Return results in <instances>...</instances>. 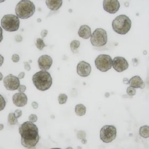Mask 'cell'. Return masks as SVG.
<instances>
[{
    "label": "cell",
    "mask_w": 149,
    "mask_h": 149,
    "mask_svg": "<svg viewBox=\"0 0 149 149\" xmlns=\"http://www.w3.org/2000/svg\"><path fill=\"white\" fill-rule=\"evenodd\" d=\"M48 31L46 30H42L40 33L41 36L42 38H44L47 36Z\"/></svg>",
    "instance_id": "cell-32"
},
{
    "label": "cell",
    "mask_w": 149,
    "mask_h": 149,
    "mask_svg": "<svg viewBox=\"0 0 149 149\" xmlns=\"http://www.w3.org/2000/svg\"><path fill=\"white\" fill-rule=\"evenodd\" d=\"M24 63L25 69L28 71H29L31 69V67L30 64L27 62H24Z\"/></svg>",
    "instance_id": "cell-31"
},
{
    "label": "cell",
    "mask_w": 149,
    "mask_h": 149,
    "mask_svg": "<svg viewBox=\"0 0 149 149\" xmlns=\"http://www.w3.org/2000/svg\"><path fill=\"white\" fill-rule=\"evenodd\" d=\"M112 65L113 69L118 72H122L127 69L128 63L124 57L116 56L113 60Z\"/></svg>",
    "instance_id": "cell-10"
},
{
    "label": "cell",
    "mask_w": 149,
    "mask_h": 149,
    "mask_svg": "<svg viewBox=\"0 0 149 149\" xmlns=\"http://www.w3.org/2000/svg\"><path fill=\"white\" fill-rule=\"evenodd\" d=\"M139 134L142 137L147 138L149 136V127L147 125L141 127L139 129Z\"/></svg>",
    "instance_id": "cell-19"
},
{
    "label": "cell",
    "mask_w": 149,
    "mask_h": 149,
    "mask_svg": "<svg viewBox=\"0 0 149 149\" xmlns=\"http://www.w3.org/2000/svg\"><path fill=\"white\" fill-rule=\"evenodd\" d=\"M3 39V30L0 26V42H1Z\"/></svg>",
    "instance_id": "cell-36"
},
{
    "label": "cell",
    "mask_w": 149,
    "mask_h": 149,
    "mask_svg": "<svg viewBox=\"0 0 149 149\" xmlns=\"http://www.w3.org/2000/svg\"><path fill=\"white\" fill-rule=\"evenodd\" d=\"M35 6L29 0H21L16 6L15 13L19 18L26 19L32 16L35 11Z\"/></svg>",
    "instance_id": "cell-3"
},
{
    "label": "cell",
    "mask_w": 149,
    "mask_h": 149,
    "mask_svg": "<svg viewBox=\"0 0 149 149\" xmlns=\"http://www.w3.org/2000/svg\"><path fill=\"white\" fill-rule=\"evenodd\" d=\"M53 60L52 58L47 55L41 56L38 61L39 67L40 69L43 70L49 69L52 64Z\"/></svg>",
    "instance_id": "cell-13"
},
{
    "label": "cell",
    "mask_w": 149,
    "mask_h": 149,
    "mask_svg": "<svg viewBox=\"0 0 149 149\" xmlns=\"http://www.w3.org/2000/svg\"><path fill=\"white\" fill-rule=\"evenodd\" d=\"M86 107L82 104H77L75 107V112L78 116H81L84 115L86 113Z\"/></svg>",
    "instance_id": "cell-18"
},
{
    "label": "cell",
    "mask_w": 149,
    "mask_h": 149,
    "mask_svg": "<svg viewBox=\"0 0 149 149\" xmlns=\"http://www.w3.org/2000/svg\"><path fill=\"white\" fill-rule=\"evenodd\" d=\"M19 131L21 136L22 145L26 148L35 146L40 137L36 125L30 121H26L20 125Z\"/></svg>",
    "instance_id": "cell-1"
},
{
    "label": "cell",
    "mask_w": 149,
    "mask_h": 149,
    "mask_svg": "<svg viewBox=\"0 0 149 149\" xmlns=\"http://www.w3.org/2000/svg\"><path fill=\"white\" fill-rule=\"evenodd\" d=\"M31 106L34 109H37L38 106V103L36 102H33L31 103Z\"/></svg>",
    "instance_id": "cell-34"
},
{
    "label": "cell",
    "mask_w": 149,
    "mask_h": 149,
    "mask_svg": "<svg viewBox=\"0 0 149 149\" xmlns=\"http://www.w3.org/2000/svg\"><path fill=\"white\" fill-rule=\"evenodd\" d=\"M29 120L32 123L36 122L37 120V116L34 114H31L29 116Z\"/></svg>",
    "instance_id": "cell-27"
},
{
    "label": "cell",
    "mask_w": 149,
    "mask_h": 149,
    "mask_svg": "<svg viewBox=\"0 0 149 149\" xmlns=\"http://www.w3.org/2000/svg\"><path fill=\"white\" fill-rule=\"evenodd\" d=\"M27 97L23 93H17L13 96V101L14 104L18 107H22L26 105L27 102Z\"/></svg>",
    "instance_id": "cell-14"
},
{
    "label": "cell",
    "mask_w": 149,
    "mask_h": 149,
    "mask_svg": "<svg viewBox=\"0 0 149 149\" xmlns=\"http://www.w3.org/2000/svg\"><path fill=\"white\" fill-rule=\"evenodd\" d=\"M3 78V75L2 73L0 72V81L2 80Z\"/></svg>",
    "instance_id": "cell-40"
},
{
    "label": "cell",
    "mask_w": 149,
    "mask_h": 149,
    "mask_svg": "<svg viewBox=\"0 0 149 149\" xmlns=\"http://www.w3.org/2000/svg\"><path fill=\"white\" fill-rule=\"evenodd\" d=\"M25 76V73L24 72H21L18 74V78L19 79H21L24 78Z\"/></svg>",
    "instance_id": "cell-35"
},
{
    "label": "cell",
    "mask_w": 149,
    "mask_h": 149,
    "mask_svg": "<svg viewBox=\"0 0 149 149\" xmlns=\"http://www.w3.org/2000/svg\"><path fill=\"white\" fill-rule=\"evenodd\" d=\"M126 92L129 95L133 96L136 93V90L134 88L130 86L127 88Z\"/></svg>",
    "instance_id": "cell-24"
},
{
    "label": "cell",
    "mask_w": 149,
    "mask_h": 149,
    "mask_svg": "<svg viewBox=\"0 0 149 149\" xmlns=\"http://www.w3.org/2000/svg\"><path fill=\"white\" fill-rule=\"evenodd\" d=\"M103 5L104 10L110 14L116 13L120 7V3L117 0H104Z\"/></svg>",
    "instance_id": "cell-11"
},
{
    "label": "cell",
    "mask_w": 149,
    "mask_h": 149,
    "mask_svg": "<svg viewBox=\"0 0 149 149\" xmlns=\"http://www.w3.org/2000/svg\"><path fill=\"white\" fill-rule=\"evenodd\" d=\"M112 25L115 32L120 34L124 35L130 30L132 22L129 17L125 15H121L113 20Z\"/></svg>",
    "instance_id": "cell-4"
},
{
    "label": "cell",
    "mask_w": 149,
    "mask_h": 149,
    "mask_svg": "<svg viewBox=\"0 0 149 149\" xmlns=\"http://www.w3.org/2000/svg\"><path fill=\"white\" fill-rule=\"evenodd\" d=\"M50 149H61L60 148H52Z\"/></svg>",
    "instance_id": "cell-42"
},
{
    "label": "cell",
    "mask_w": 149,
    "mask_h": 149,
    "mask_svg": "<svg viewBox=\"0 0 149 149\" xmlns=\"http://www.w3.org/2000/svg\"><path fill=\"white\" fill-rule=\"evenodd\" d=\"M8 121L9 123L11 125L19 124L17 118H16L14 116V113H11L9 114L8 117Z\"/></svg>",
    "instance_id": "cell-21"
},
{
    "label": "cell",
    "mask_w": 149,
    "mask_h": 149,
    "mask_svg": "<svg viewBox=\"0 0 149 149\" xmlns=\"http://www.w3.org/2000/svg\"><path fill=\"white\" fill-rule=\"evenodd\" d=\"M19 57L18 55L14 54L12 55L11 59L14 62L17 63L19 61Z\"/></svg>",
    "instance_id": "cell-29"
},
{
    "label": "cell",
    "mask_w": 149,
    "mask_h": 149,
    "mask_svg": "<svg viewBox=\"0 0 149 149\" xmlns=\"http://www.w3.org/2000/svg\"><path fill=\"white\" fill-rule=\"evenodd\" d=\"M66 149H73L71 147H69L66 148Z\"/></svg>",
    "instance_id": "cell-41"
},
{
    "label": "cell",
    "mask_w": 149,
    "mask_h": 149,
    "mask_svg": "<svg viewBox=\"0 0 149 149\" xmlns=\"http://www.w3.org/2000/svg\"><path fill=\"white\" fill-rule=\"evenodd\" d=\"M116 132V128L114 126L104 125L100 131V138L104 142L107 143L111 142L115 139Z\"/></svg>",
    "instance_id": "cell-8"
},
{
    "label": "cell",
    "mask_w": 149,
    "mask_h": 149,
    "mask_svg": "<svg viewBox=\"0 0 149 149\" xmlns=\"http://www.w3.org/2000/svg\"><path fill=\"white\" fill-rule=\"evenodd\" d=\"M80 45V42L77 40H72L70 43V47L72 51L74 53H77L78 52V49Z\"/></svg>",
    "instance_id": "cell-20"
},
{
    "label": "cell",
    "mask_w": 149,
    "mask_h": 149,
    "mask_svg": "<svg viewBox=\"0 0 149 149\" xmlns=\"http://www.w3.org/2000/svg\"><path fill=\"white\" fill-rule=\"evenodd\" d=\"M91 28L86 25H81L78 31L79 36L84 39L89 38L91 36Z\"/></svg>",
    "instance_id": "cell-16"
},
{
    "label": "cell",
    "mask_w": 149,
    "mask_h": 149,
    "mask_svg": "<svg viewBox=\"0 0 149 149\" xmlns=\"http://www.w3.org/2000/svg\"><path fill=\"white\" fill-rule=\"evenodd\" d=\"M26 89V86L24 85H19L17 89L18 91L20 93H23L25 92Z\"/></svg>",
    "instance_id": "cell-30"
},
{
    "label": "cell",
    "mask_w": 149,
    "mask_h": 149,
    "mask_svg": "<svg viewBox=\"0 0 149 149\" xmlns=\"http://www.w3.org/2000/svg\"><path fill=\"white\" fill-rule=\"evenodd\" d=\"M46 3L48 8L51 10L56 11L62 6V0H46Z\"/></svg>",
    "instance_id": "cell-17"
},
{
    "label": "cell",
    "mask_w": 149,
    "mask_h": 149,
    "mask_svg": "<svg viewBox=\"0 0 149 149\" xmlns=\"http://www.w3.org/2000/svg\"><path fill=\"white\" fill-rule=\"evenodd\" d=\"M14 114L15 117L18 118L22 116V112L21 110L17 109L15 111Z\"/></svg>",
    "instance_id": "cell-28"
},
{
    "label": "cell",
    "mask_w": 149,
    "mask_h": 149,
    "mask_svg": "<svg viewBox=\"0 0 149 149\" xmlns=\"http://www.w3.org/2000/svg\"><path fill=\"white\" fill-rule=\"evenodd\" d=\"M6 105V102L3 97L0 94V111L3 110Z\"/></svg>",
    "instance_id": "cell-25"
},
{
    "label": "cell",
    "mask_w": 149,
    "mask_h": 149,
    "mask_svg": "<svg viewBox=\"0 0 149 149\" xmlns=\"http://www.w3.org/2000/svg\"><path fill=\"white\" fill-rule=\"evenodd\" d=\"M4 1H0V3Z\"/></svg>",
    "instance_id": "cell-43"
},
{
    "label": "cell",
    "mask_w": 149,
    "mask_h": 149,
    "mask_svg": "<svg viewBox=\"0 0 149 149\" xmlns=\"http://www.w3.org/2000/svg\"><path fill=\"white\" fill-rule=\"evenodd\" d=\"M4 59L3 57L0 54V67L3 64Z\"/></svg>",
    "instance_id": "cell-37"
},
{
    "label": "cell",
    "mask_w": 149,
    "mask_h": 149,
    "mask_svg": "<svg viewBox=\"0 0 149 149\" xmlns=\"http://www.w3.org/2000/svg\"><path fill=\"white\" fill-rule=\"evenodd\" d=\"M90 41L92 45L100 47L105 45L107 41L106 31L102 28H97L91 35Z\"/></svg>",
    "instance_id": "cell-6"
},
{
    "label": "cell",
    "mask_w": 149,
    "mask_h": 149,
    "mask_svg": "<svg viewBox=\"0 0 149 149\" xmlns=\"http://www.w3.org/2000/svg\"><path fill=\"white\" fill-rule=\"evenodd\" d=\"M36 45L37 48L40 50H42L44 47L47 46L44 43L43 40L40 38L37 39Z\"/></svg>",
    "instance_id": "cell-22"
},
{
    "label": "cell",
    "mask_w": 149,
    "mask_h": 149,
    "mask_svg": "<svg viewBox=\"0 0 149 149\" xmlns=\"http://www.w3.org/2000/svg\"><path fill=\"white\" fill-rule=\"evenodd\" d=\"M91 70V67L88 63L81 61L78 64L77 67V73L80 76L86 77L88 76Z\"/></svg>",
    "instance_id": "cell-12"
},
{
    "label": "cell",
    "mask_w": 149,
    "mask_h": 149,
    "mask_svg": "<svg viewBox=\"0 0 149 149\" xmlns=\"http://www.w3.org/2000/svg\"><path fill=\"white\" fill-rule=\"evenodd\" d=\"M67 96L64 93L60 94L58 97V100L60 104H65L67 101L68 99Z\"/></svg>",
    "instance_id": "cell-23"
},
{
    "label": "cell",
    "mask_w": 149,
    "mask_h": 149,
    "mask_svg": "<svg viewBox=\"0 0 149 149\" xmlns=\"http://www.w3.org/2000/svg\"><path fill=\"white\" fill-rule=\"evenodd\" d=\"M20 22L18 17L13 14L4 15L1 21L2 28L7 31L13 32L17 31L19 26Z\"/></svg>",
    "instance_id": "cell-5"
},
{
    "label": "cell",
    "mask_w": 149,
    "mask_h": 149,
    "mask_svg": "<svg viewBox=\"0 0 149 149\" xmlns=\"http://www.w3.org/2000/svg\"><path fill=\"white\" fill-rule=\"evenodd\" d=\"M130 86L135 88L143 89L145 86V84L140 76L136 75L132 77L129 80Z\"/></svg>",
    "instance_id": "cell-15"
},
{
    "label": "cell",
    "mask_w": 149,
    "mask_h": 149,
    "mask_svg": "<svg viewBox=\"0 0 149 149\" xmlns=\"http://www.w3.org/2000/svg\"><path fill=\"white\" fill-rule=\"evenodd\" d=\"M3 83L7 90L14 91L18 89L20 85V81L18 77L9 74L4 78Z\"/></svg>",
    "instance_id": "cell-9"
},
{
    "label": "cell",
    "mask_w": 149,
    "mask_h": 149,
    "mask_svg": "<svg viewBox=\"0 0 149 149\" xmlns=\"http://www.w3.org/2000/svg\"><path fill=\"white\" fill-rule=\"evenodd\" d=\"M15 40L17 42H20L22 40V37L20 35H17L15 36Z\"/></svg>",
    "instance_id": "cell-33"
},
{
    "label": "cell",
    "mask_w": 149,
    "mask_h": 149,
    "mask_svg": "<svg viewBox=\"0 0 149 149\" xmlns=\"http://www.w3.org/2000/svg\"><path fill=\"white\" fill-rule=\"evenodd\" d=\"M124 79H124L123 81L124 83L125 84H128L129 81H128V79H127V80H126L127 79V78H125Z\"/></svg>",
    "instance_id": "cell-38"
},
{
    "label": "cell",
    "mask_w": 149,
    "mask_h": 149,
    "mask_svg": "<svg viewBox=\"0 0 149 149\" xmlns=\"http://www.w3.org/2000/svg\"><path fill=\"white\" fill-rule=\"evenodd\" d=\"M112 60L109 55L102 54L98 55L95 61V65L97 69L102 72H106L111 69Z\"/></svg>",
    "instance_id": "cell-7"
},
{
    "label": "cell",
    "mask_w": 149,
    "mask_h": 149,
    "mask_svg": "<svg viewBox=\"0 0 149 149\" xmlns=\"http://www.w3.org/2000/svg\"><path fill=\"white\" fill-rule=\"evenodd\" d=\"M4 128L3 125L2 124H0V130H2Z\"/></svg>",
    "instance_id": "cell-39"
},
{
    "label": "cell",
    "mask_w": 149,
    "mask_h": 149,
    "mask_svg": "<svg viewBox=\"0 0 149 149\" xmlns=\"http://www.w3.org/2000/svg\"><path fill=\"white\" fill-rule=\"evenodd\" d=\"M77 136L79 139H84L86 137V134L84 131L80 130L78 131Z\"/></svg>",
    "instance_id": "cell-26"
},
{
    "label": "cell",
    "mask_w": 149,
    "mask_h": 149,
    "mask_svg": "<svg viewBox=\"0 0 149 149\" xmlns=\"http://www.w3.org/2000/svg\"><path fill=\"white\" fill-rule=\"evenodd\" d=\"M32 80L37 89L41 91L48 89L52 84L50 74L45 70H40L35 73L32 76Z\"/></svg>",
    "instance_id": "cell-2"
}]
</instances>
